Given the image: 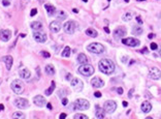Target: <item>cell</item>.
<instances>
[{
	"instance_id": "obj_7",
	"label": "cell",
	"mask_w": 161,
	"mask_h": 119,
	"mask_svg": "<svg viewBox=\"0 0 161 119\" xmlns=\"http://www.w3.org/2000/svg\"><path fill=\"white\" fill-rule=\"evenodd\" d=\"M75 28H77V24L73 21H68L63 25V30H64L67 34H73L75 32Z\"/></svg>"
},
{
	"instance_id": "obj_37",
	"label": "cell",
	"mask_w": 161,
	"mask_h": 119,
	"mask_svg": "<svg viewBox=\"0 0 161 119\" xmlns=\"http://www.w3.org/2000/svg\"><path fill=\"white\" fill-rule=\"evenodd\" d=\"M2 4L4 6H9V4H11V1H9V0H3Z\"/></svg>"
},
{
	"instance_id": "obj_17",
	"label": "cell",
	"mask_w": 161,
	"mask_h": 119,
	"mask_svg": "<svg viewBox=\"0 0 161 119\" xmlns=\"http://www.w3.org/2000/svg\"><path fill=\"white\" fill-rule=\"evenodd\" d=\"M50 30H51L52 32H59L60 30H61V24H60L58 21H53L50 24Z\"/></svg>"
},
{
	"instance_id": "obj_25",
	"label": "cell",
	"mask_w": 161,
	"mask_h": 119,
	"mask_svg": "<svg viewBox=\"0 0 161 119\" xmlns=\"http://www.w3.org/2000/svg\"><path fill=\"white\" fill-rule=\"evenodd\" d=\"M30 27L32 28V29L35 31V30L41 29V28H43V25H41V23H40V22L34 21V22H32V23H30Z\"/></svg>"
},
{
	"instance_id": "obj_42",
	"label": "cell",
	"mask_w": 161,
	"mask_h": 119,
	"mask_svg": "<svg viewBox=\"0 0 161 119\" xmlns=\"http://www.w3.org/2000/svg\"><path fill=\"white\" fill-rule=\"evenodd\" d=\"M140 52H142V54H148V53H149V50H148L147 48H144Z\"/></svg>"
},
{
	"instance_id": "obj_13",
	"label": "cell",
	"mask_w": 161,
	"mask_h": 119,
	"mask_svg": "<svg viewBox=\"0 0 161 119\" xmlns=\"http://www.w3.org/2000/svg\"><path fill=\"white\" fill-rule=\"evenodd\" d=\"M11 37V31L8 29L0 30V39L2 41H8Z\"/></svg>"
},
{
	"instance_id": "obj_27",
	"label": "cell",
	"mask_w": 161,
	"mask_h": 119,
	"mask_svg": "<svg viewBox=\"0 0 161 119\" xmlns=\"http://www.w3.org/2000/svg\"><path fill=\"white\" fill-rule=\"evenodd\" d=\"M142 28L140 27V26H134L133 28H132V33H133L134 35H142Z\"/></svg>"
},
{
	"instance_id": "obj_47",
	"label": "cell",
	"mask_w": 161,
	"mask_h": 119,
	"mask_svg": "<svg viewBox=\"0 0 161 119\" xmlns=\"http://www.w3.org/2000/svg\"><path fill=\"white\" fill-rule=\"evenodd\" d=\"M154 36H155V34H153V33H150V34L148 35V37L150 38V39H151V38H153Z\"/></svg>"
},
{
	"instance_id": "obj_2",
	"label": "cell",
	"mask_w": 161,
	"mask_h": 119,
	"mask_svg": "<svg viewBox=\"0 0 161 119\" xmlns=\"http://www.w3.org/2000/svg\"><path fill=\"white\" fill-rule=\"evenodd\" d=\"M90 107V103L87 100L84 98H78L73 103V108L75 110H79V111H84V110H88Z\"/></svg>"
},
{
	"instance_id": "obj_58",
	"label": "cell",
	"mask_w": 161,
	"mask_h": 119,
	"mask_svg": "<svg viewBox=\"0 0 161 119\" xmlns=\"http://www.w3.org/2000/svg\"><path fill=\"white\" fill-rule=\"evenodd\" d=\"M137 1H146V0H137Z\"/></svg>"
},
{
	"instance_id": "obj_12",
	"label": "cell",
	"mask_w": 161,
	"mask_h": 119,
	"mask_svg": "<svg viewBox=\"0 0 161 119\" xmlns=\"http://www.w3.org/2000/svg\"><path fill=\"white\" fill-rule=\"evenodd\" d=\"M126 28L125 27H118L114 31V37L116 39H121L126 35Z\"/></svg>"
},
{
	"instance_id": "obj_6",
	"label": "cell",
	"mask_w": 161,
	"mask_h": 119,
	"mask_svg": "<svg viewBox=\"0 0 161 119\" xmlns=\"http://www.w3.org/2000/svg\"><path fill=\"white\" fill-rule=\"evenodd\" d=\"M117 109V104L114 102V100H106L104 103V106H103V110L104 112L108 114H112L116 111Z\"/></svg>"
},
{
	"instance_id": "obj_41",
	"label": "cell",
	"mask_w": 161,
	"mask_h": 119,
	"mask_svg": "<svg viewBox=\"0 0 161 119\" xmlns=\"http://www.w3.org/2000/svg\"><path fill=\"white\" fill-rule=\"evenodd\" d=\"M73 78V77L71 76V74H67V75H66V80H68V81H70V80H71Z\"/></svg>"
},
{
	"instance_id": "obj_35",
	"label": "cell",
	"mask_w": 161,
	"mask_h": 119,
	"mask_svg": "<svg viewBox=\"0 0 161 119\" xmlns=\"http://www.w3.org/2000/svg\"><path fill=\"white\" fill-rule=\"evenodd\" d=\"M151 49L153 50V51H156V50L158 49V46H157V43H151Z\"/></svg>"
},
{
	"instance_id": "obj_28",
	"label": "cell",
	"mask_w": 161,
	"mask_h": 119,
	"mask_svg": "<svg viewBox=\"0 0 161 119\" xmlns=\"http://www.w3.org/2000/svg\"><path fill=\"white\" fill-rule=\"evenodd\" d=\"M55 87H56V83H55V81H52V84H51V86H50V88H48V89L45 91L46 95H51L54 92V90H55Z\"/></svg>"
},
{
	"instance_id": "obj_23",
	"label": "cell",
	"mask_w": 161,
	"mask_h": 119,
	"mask_svg": "<svg viewBox=\"0 0 161 119\" xmlns=\"http://www.w3.org/2000/svg\"><path fill=\"white\" fill-rule=\"evenodd\" d=\"M77 59H78V62L80 63V64H85V63H88V57H87L85 54H83V53L79 54Z\"/></svg>"
},
{
	"instance_id": "obj_19",
	"label": "cell",
	"mask_w": 161,
	"mask_h": 119,
	"mask_svg": "<svg viewBox=\"0 0 161 119\" xmlns=\"http://www.w3.org/2000/svg\"><path fill=\"white\" fill-rule=\"evenodd\" d=\"M19 75L22 79H25V80H28V79L31 77V74H30V70L28 68H22L19 70Z\"/></svg>"
},
{
	"instance_id": "obj_3",
	"label": "cell",
	"mask_w": 161,
	"mask_h": 119,
	"mask_svg": "<svg viewBox=\"0 0 161 119\" xmlns=\"http://www.w3.org/2000/svg\"><path fill=\"white\" fill-rule=\"evenodd\" d=\"M79 74L83 75L85 77H90L94 74V68L92 65L88 64V63H85V64H82L80 68H78Z\"/></svg>"
},
{
	"instance_id": "obj_60",
	"label": "cell",
	"mask_w": 161,
	"mask_h": 119,
	"mask_svg": "<svg viewBox=\"0 0 161 119\" xmlns=\"http://www.w3.org/2000/svg\"><path fill=\"white\" fill-rule=\"evenodd\" d=\"M107 1H110V0H107Z\"/></svg>"
},
{
	"instance_id": "obj_5",
	"label": "cell",
	"mask_w": 161,
	"mask_h": 119,
	"mask_svg": "<svg viewBox=\"0 0 161 119\" xmlns=\"http://www.w3.org/2000/svg\"><path fill=\"white\" fill-rule=\"evenodd\" d=\"M11 88L16 94H21L24 91V84L22 83L21 80H13L11 84Z\"/></svg>"
},
{
	"instance_id": "obj_21",
	"label": "cell",
	"mask_w": 161,
	"mask_h": 119,
	"mask_svg": "<svg viewBox=\"0 0 161 119\" xmlns=\"http://www.w3.org/2000/svg\"><path fill=\"white\" fill-rule=\"evenodd\" d=\"M3 61H4V63H5L6 65V68H7L8 70H11V65H13V57L9 56V55H7V56L5 57H3Z\"/></svg>"
},
{
	"instance_id": "obj_18",
	"label": "cell",
	"mask_w": 161,
	"mask_h": 119,
	"mask_svg": "<svg viewBox=\"0 0 161 119\" xmlns=\"http://www.w3.org/2000/svg\"><path fill=\"white\" fill-rule=\"evenodd\" d=\"M95 117L96 118H104L105 115H104V110L103 108L99 107V106H95Z\"/></svg>"
},
{
	"instance_id": "obj_45",
	"label": "cell",
	"mask_w": 161,
	"mask_h": 119,
	"mask_svg": "<svg viewBox=\"0 0 161 119\" xmlns=\"http://www.w3.org/2000/svg\"><path fill=\"white\" fill-rule=\"evenodd\" d=\"M136 21L138 22V24H142V19H140V17H136Z\"/></svg>"
},
{
	"instance_id": "obj_39",
	"label": "cell",
	"mask_w": 161,
	"mask_h": 119,
	"mask_svg": "<svg viewBox=\"0 0 161 119\" xmlns=\"http://www.w3.org/2000/svg\"><path fill=\"white\" fill-rule=\"evenodd\" d=\"M101 92H99V91H96L95 93H94V96L95 98H101Z\"/></svg>"
},
{
	"instance_id": "obj_36",
	"label": "cell",
	"mask_w": 161,
	"mask_h": 119,
	"mask_svg": "<svg viewBox=\"0 0 161 119\" xmlns=\"http://www.w3.org/2000/svg\"><path fill=\"white\" fill-rule=\"evenodd\" d=\"M36 14H37V9H36V8H33L32 11H31V13H30V17H34Z\"/></svg>"
},
{
	"instance_id": "obj_54",
	"label": "cell",
	"mask_w": 161,
	"mask_h": 119,
	"mask_svg": "<svg viewBox=\"0 0 161 119\" xmlns=\"http://www.w3.org/2000/svg\"><path fill=\"white\" fill-rule=\"evenodd\" d=\"M25 36H26L25 34H20V37H25Z\"/></svg>"
},
{
	"instance_id": "obj_43",
	"label": "cell",
	"mask_w": 161,
	"mask_h": 119,
	"mask_svg": "<svg viewBox=\"0 0 161 119\" xmlns=\"http://www.w3.org/2000/svg\"><path fill=\"white\" fill-rule=\"evenodd\" d=\"M59 118H60V119H64V118H66V114H65V113H61V114H60Z\"/></svg>"
},
{
	"instance_id": "obj_51",
	"label": "cell",
	"mask_w": 161,
	"mask_h": 119,
	"mask_svg": "<svg viewBox=\"0 0 161 119\" xmlns=\"http://www.w3.org/2000/svg\"><path fill=\"white\" fill-rule=\"evenodd\" d=\"M2 110H4V106L2 104H0V111H2Z\"/></svg>"
},
{
	"instance_id": "obj_49",
	"label": "cell",
	"mask_w": 161,
	"mask_h": 119,
	"mask_svg": "<svg viewBox=\"0 0 161 119\" xmlns=\"http://www.w3.org/2000/svg\"><path fill=\"white\" fill-rule=\"evenodd\" d=\"M132 93H133V89H131V90H130V92H128V96H129V98H131V96H132Z\"/></svg>"
},
{
	"instance_id": "obj_4",
	"label": "cell",
	"mask_w": 161,
	"mask_h": 119,
	"mask_svg": "<svg viewBox=\"0 0 161 119\" xmlns=\"http://www.w3.org/2000/svg\"><path fill=\"white\" fill-rule=\"evenodd\" d=\"M87 50L93 54H102L104 52V46L99 43H92L87 47Z\"/></svg>"
},
{
	"instance_id": "obj_11",
	"label": "cell",
	"mask_w": 161,
	"mask_h": 119,
	"mask_svg": "<svg viewBox=\"0 0 161 119\" xmlns=\"http://www.w3.org/2000/svg\"><path fill=\"white\" fill-rule=\"evenodd\" d=\"M122 43H123L124 45H126V46H129V47H138L140 45V41L134 37L124 38V39H122Z\"/></svg>"
},
{
	"instance_id": "obj_61",
	"label": "cell",
	"mask_w": 161,
	"mask_h": 119,
	"mask_svg": "<svg viewBox=\"0 0 161 119\" xmlns=\"http://www.w3.org/2000/svg\"><path fill=\"white\" fill-rule=\"evenodd\" d=\"M9 1H11V0H9Z\"/></svg>"
},
{
	"instance_id": "obj_29",
	"label": "cell",
	"mask_w": 161,
	"mask_h": 119,
	"mask_svg": "<svg viewBox=\"0 0 161 119\" xmlns=\"http://www.w3.org/2000/svg\"><path fill=\"white\" fill-rule=\"evenodd\" d=\"M70 53H71V50H70V48L68 46L65 47L64 50H63V52H62V57H64V58H68V57L70 56Z\"/></svg>"
},
{
	"instance_id": "obj_24",
	"label": "cell",
	"mask_w": 161,
	"mask_h": 119,
	"mask_svg": "<svg viewBox=\"0 0 161 119\" xmlns=\"http://www.w3.org/2000/svg\"><path fill=\"white\" fill-rule=\"evenodd\" d=\"M45 72H46V74H48L49 76H53V75H55V68L52 64H48L46 65Z\"/></svg>"
},
{
	"instance_id": "obj_20",
	"label": "cell",
	"mask_w": 161,
	"mask_h": 119,
	"mask_svg": "<svg viewBox=\"0 0 161 119\" xmlns=\"http://www.w3.org/2000/svg\"><path fill=\"white\" fill-rule=\"evenodd\" d=\"M142 111L144 112V113H149V112L152 110V105H151L150 102H148V100H146V102H144V103L142 104Z\"/></svg>"
},
{
	"instance_id": "obj_38",
	"label": "cell",
	"mask_w": 161,
	"mask_h": 119,
	"mask_svg": "<svg viewBox=\"0 0 161 119\" xmlns=\"http://www.w3.org/2000/svg\"><path fill=\"white\" fill-rule=\"evenodd\" d=\"M61 103H62V105H63V106H66L67 104H68V100H67L66 98H62Z\"/></svg>"
},
{
	"instance_id": "obj_48",
	"label": "cell",
	"mask_w": 161,
	"mask_h": 119,
	"mask_svg": "<svg viewBox=\"0 0 161 119\" xmlns=\"http://www.w3.org/2000/svg\"><path fill=\"white\" fill-rule=\"evenodd\" d=\"M126 61H127V56H124L123 58H122V62L125 63V62H126Z\"/></svg>"
},
{
	"instance_id": "obj_34",
	"label": "cell",
	"mask_w": 161,
	"mask_h": 119,
	"mask_svg": "<svg viewBox=\"0 0 161 119\" xmlns=\"http://www.w3.org/2000/svg\"><path fill=\"white\" fill-rule=\"evenodd\" d=\"M41 55H43L45 58H50V57H51V54L47 51H41Z\"/></svg>"
},
{
	"instance_id": "obj_15",
	"label": "cell",
	"mask_w": 161,
	"mask_h": 119,
	"mask_svg": "<svg viewBox=\"0 0 161 119\" xmlns=\"http://www.w3.org/2000/svg\"><path fill=\"white\" fill-rule=\"evenodd\" d=\"M149 76L152 80H159L160 79V70L157 68H152L150 70Z\"/></svg>"
},
{
	"instance_id": "obj_56",
	"label": "cell",
	"mask_w": 161,
	"mask_h": 119,
	"mask_svg": "<svg viewBox=\"0 0 161 119\" xmlns=\"http://www.w3.org/2000/svg\"><path fill=\"white\" fill-rule=\"evenodd\" d=\"M84 2H88V0H83Z\"/></svg>"
},
{
	"instance_id": "obj_44",
	"label": "cell",
	"mask_w": 161,
	"mask_h": 119,
	"mask_svg": "<svg viewBox=\"0 0 161 119\" xmlns=\"http://www.w3.org/2000/svg\"><path fill=\"white\" fill-rule=\"evenodd\" d=\"M47 108H48L49 110H52V109H53V107H52V104H51V103H48V104H47Z\"/></svg>"
},
{
	"instance_id": "obj_32",
	"label": "cell",
	"mask_w": 161,
	"mask_h": 119,
	"mask_svg": "<svg viewBox=\"0 0 161 119\" xmlns=\"http://www.w3.org/2000/svg\"><path fill=\"white\" fill-rule=\"evenodd\" d=\"M13 118L22 119V118H25V115L23 113H21V112H15V113L13 114Z\"/></svg>"
},
{
	"instance_id": "obj_8",
	"label": "cell",
	"mask_w": 161,
	"mask_h": 119,
	"mask_svg": "<svg viewBox=\"0 0 161 119\" xmlns=\"http://www.w3.org/2000/svg\"><path fill=\"white\" fill-rule=\"evenodd\" d=\"M33 37H34V39L37 41V43H46L48 36H47L46 33L43 32V31H38V30H35V32L33 33Z\"/></svg>"
},
{
	"instance_id": "obj_22",
	"label": "cell",
	"mask_w": 161,
	"mask_h": 119,
	"mask_svg": "<svg viewBox=\"0 0 161 119\" xmlns=\"http://www.w3.org/2000/svg\"><path fill=\"white\" fill-rule=\"evenodd\" d=\"M45 8H46L49 17H52L55 13H56V7H55L54 5H52V4H46V5H45Z\"/></svg>"
},
{
	"instance_id": "obj_33",
	"label": "cell",
	"mask_w": 161,
	"mask_h": 119,
	"mask_svg": "<svg viewBox=\"0 0 161 119\" xmlns=\"http://www.w3.org/2000/svg\"><path fill=\"white\" fill-rule=\"evenodd\" d=\"M73 118H75V119H87V118H88V116H87V115H85V114L78 113V114H75V116H73Z\"/></svg>"
},
{
	"instance_id": "obj_50",
	"label": "cell",
	"mask_w": 161,
	"mask_h": 119,
	"mask_svg": "<svg viewBox=\"0 0 161 119\" xmlns=\"http://www.w3.org/2000/svg\"><path fill=\"white\" fill-rule=\"evenodd\" d=\"M104 31L106 33H110V29H108V27H104Z\"/></svg>"
},
{
	"instance_id": "obj_10",
	"label": "cell",
	"mask_w": 161,
	"mask_h": 119,
	"mask_svg": "<svg viewBox=\"0 0 161 119\" xmlns=\"http://www.w3.org/2000/svg\"><path fill=\"white\" fill-rule=\"evenodd\" d=\"M13 105L19 109H27L29 107V102L26 98H16L13 100Z\"/></svg>"
},
{
	"instance_id": "obj_52",
	"label": "cell",
	"mask_w": 161,
	"mask_h": 119,
	"mask_svg": "<svg viewBox=\"0 0 161 119\" xmlns=\"http://www.w3.org/2000/svg\"><path fill=\"white\" fill-rule=\"evenodd\" d=\"M123 106L124 107H127V106H128V103H127V102H123Z\"/></svg>"
},
{
	"instance_id": "obj_14",
	"label": "cell",
	"mask_w": 161,
	"mask_h": 119,
	"mask_svg": "<svg viewBox=\"0 0 161 119\" xmlns=\"http://www.w3.org/2000/svg\"><path fill=\"white\" fill-rule=\"evenodd\" d=\"M91 85L94 88H101L104 86V82L102 81L99 77H95L91 80Z\"/></svg>"
},
{
	"instance_id": "obj_16",
	"label": "cell",
	"mask_w": 161,
	"mask_h": 119,
	"mask_svg": "<svg viewBox=\"0 0 161 119\" xmlns=\"http://www.w3.org/2000/svg\"><path fill=\"white\" fill-rule=\"evenodd\" d=\"M33 102H34L35 105L38 106V107H43V106L47 104L46 98H43V96H41V95H36V96L33 98Z\"/></svg>"
},
{
	"instance_id": "obj_9",
	"label": "cell",
	"mask_w": 161,
	"mask_h": 119,
	"mask_svg": "<svg viewBox=\"0 0 161 119\" xmlns=\"http://www.w3.org/2000/svg\"><path fill=\"white\" fill-rule=\"evenodd\" d=\"M70 85H71V87H73L75 91H82V90H83V87H84L83 82L78 78L71 79V80H70Z\"/></svg>"
},
{
	"instance_id": "obj_31",
	"label": "cell",
	"mask_w": 161,
	"mask_h": 119,
	"mask_svg": "<svg viewBox=\"0 0 161 119\" xmlns=\"http://www.w3.org/2000/svg\"><path fill=\"white\" fill-rule=\"evenodd\" d=\"M131 19H132V13H126V14L122 17V20L125 22H129Z\"/></svg>"
},
{
	"instance_id": "obj_26",
	"label": "cell",
	"mask_w": 161,
	"mask_h": 119,
	"mask_svg": "<svg viewBox=\"0 0 161 119\" xmlns=\"http://www.w3.org/2000/svg\"><path fill=\"white\" fill-rule=\"evenodd\" d=\"M86 34L88 36H90V37H96L97 35H98V32L95 29H93V28H88L86 30Z\"/></svg>"
},
{
	"instance_id": "obj_57",
	"label": "cell",
	"mask_w": 161,
	"mask_h": 119,
	"mask_svg": "<svg viewBox=\"0 0 161 119\" xmlns=\"http://www.w3.org/2000/svg\"><path fill=\"white\" fill-rule=\"evenodd\" d=\"M124 1H125V2H129V0H124Z\"/></svg>"
},
{
	"instance_id": "obj_1",
	"label": "cell",
	"mask_w": 161,
	"mask_h": 119,
	"mask_svg": "<svg viewBox=\"0 0 161 119\" xmlns=\"http://www.w3.org/2000/svg\"><path fill=\"white\" fill-rule=\"evenodd\" d=\"M98 68L100 72L105 75H112L116 70L115 63L110 59H101L98 63Z\"/></svg>"
},
{
	"instance_id": "obj_40",
	"label": "cell",
	"mask_w": 161,
	"mask_h": 119,
	"mask_svg": "<svg viewBox=\"0 0 161 119\" xmlns=\"http://www.w3.org/2000/svg\"><path fill=\"white\" fill-rule=\"evenodd\" d=\"M117 92H118V94H123V88L119 87L118 89H117Z\"/></svg>"
},
{
	"instance_id": "obj_30",
	"label": "cell",
	"mask_w": 161,
	"mask_h": 119,
	"mask_svg": "<svg viewBox=\"0 0 161 119\" xmlns=\"http://www.w3.org/2000/svg\"><path fill=\"white\" fill-rule=\"evenodd\" d=\"M66 18H67V16L64 11H58V15H57V19H58V21H64Z\"/></svg>"
},
{
	"instance_id": "obj_53",
	"label": "cell",
	"mask_w": 161,
	"mask_h": 119,
	"mask_svg": "<svg viewBox=\"0 0 161 119\" xmlns=\"http://www.w3.org/2000/svg\"><path fill=\"white\" fill-rule=\"evenodd\" d=\"M134 62H135V61H134V60H131V61H130V62H129V65H130V64H132V63H134Z\"/></svg>"
},
{
	"instance_id": "obj_55",
	"label": "cell",
	"mask_w": 161,
	"mask_h": 119,
	"mask_svg": "<svg viewBox=\"0 0 161 119\" xmlns=\"http://www.w3.org/2000/svg\"><path fill=\"white\" fill-rule=\"evenodd\" d=\"M73 11H75V13H78V9H77V8H73Z\"/></svg>"
},
{
	"instance_id": "obj_59",
	"label": "cell",
	"mask_w": 161,
	"mask_h": 119,
	"mask_svg": "<svg viewBox=\"0 0 161 119\" xmlns=\"http://www.w3.org/2000/svg\"><path fill=\"white\" fill-rule=\"evenodd\" d=\"M0 84H1V79H0Z\"/></svg>"
},
{
	"instance_id": "obj_46",
	"label": "cell",
	"mask_w": 161,
	"mask_h": 119,
	"mask_svg": "<svg viewBox=\"0 0 161 119\" xmlns=\"http://www.w3.org/2000/svg\"><path fill=\"white\" fill-rule=\"evenodd\" d=\"M36 73H37V76L39 77V74H40V68L38 66V68H36Z\"/></svg>"
}]
</instances>
